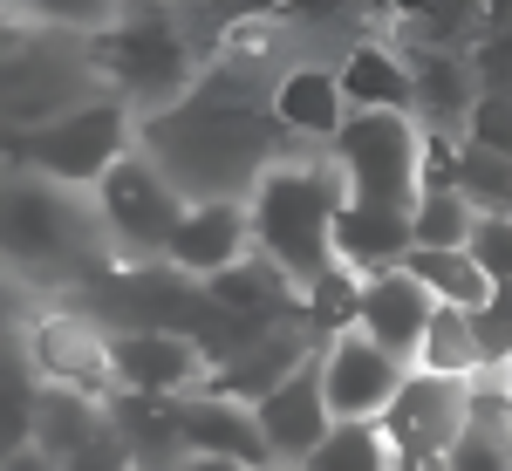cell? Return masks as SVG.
<instances>
[{"mask_svg":"<svg viewBox=\"0 0 512 471\" xmlns=\"http://www.w3.org/2000/svg\"><path fill=\"white\" fill-rule=\"evenodd\" d=\"M130 144H137V110L123 96H110V89H96L76 110L21 130V171H35L48 185H62V192H89Z\"/></svg>","mask_w":512,"mask_h":471,"instance_id":"obj_5","label":"cell"},{"mask_svg":"<svg viewBox=\"0 0 512 471\" xmlns=\"http://www.w3.org/2000/svg\"><path fill=\"white\" fill-rule=\"evenodd\" d=\"M110 431L130 451V471H178L185 437H178V396L151 390H110Z\"/></svg>","mask_w":512,"mask_h":471,"instance_id":"obj_20","label":"cell"},{"mask_svg":"<svg viewBox=\"0 0 512 471\" xmlns=\"http://www.w3.org/2000/svg\"><path fill=\"white\" fill-rule=\"evenodd\" d=\"M465 144H478V151H506V157H512V96H499V89H478L472 110H465Z\"/></svg>","mask_w":512,"mask_h":471,"instance_id":"obj_32","label":"cell"},{"mask_svg":"<svg viewBox=\"0 0 512 471\" xmlns=\"http://www.w3.org/2000/svg\"><path fill=\"white\" fill-rule=\"evenodd\" d=\"M403 267L431 287V301H444V308H465L472 314L485 294H492V274L478 267L472 246H410L403 253Z\"/></svg>","mask_w":512,"mask_h":471,"instance_id":"obj_23","label":"cell"},{"mask_svg":"<svg viewBox=\"0 0 512 471\" xmlns=\"http://www.w3.org/2000/svg\"><path fill=\"white\" fill-rule=\"evenodd\" d=\"M335 82L349 110H410V69L403 48H390L383 35H355L335 55Z\"/></svg>","mask_w":512,"mask_h":471,"instance_id":"obj_21","label":"cell"},{"mask_svg":"<svg viewBox=\"0 0 512 471\" xmlns=\"http://www.w3.org/2000/svg\"><path fill=\"white\" fill-rule=\"evenodd\" d=\"M178 7V21H185V35H192L198 62H205V48L226 35L233 21H260V14H274L280 0H171Z\"/></svg>","mask_w":512,"mask_h":471,"instance_id":"obj_29","label":"cell"},{"mask_svg":"<svg viewBox=\"0 0 512 471\" xmlns=\"http://www.w3.org/2000/svg\"><path fill=\"white\" fill-rule=\"evenodd\" d=\"M178 471H253V465H239V458H212V451H185Z\"/></svg>","mask_w":512,"mask_h":471,"instance_id":"obj_38","label":"cell"},{"mask_svg":"<svg viewBox=\"0 0 512 471\" xmlns=\"http://www.w3.org/2000/svg\"><path fill=\"white\" fill-rule=\"evenodd\" d=\"M28 28H35V21H28L14 0H0V55H14V48L28 41Z\"/></svg>","mask_w":512,"mask_h":471,"instance_id":"obj_36","label":"cell"},{"mask_svg":"<svg viewBox=\"0 0 512 471\" xmlns=\"http://www.w3.org/2000/svg\"><path fill=\"white\" fill-rule=\"evenodd\" d=\"M55 471H130V451H123V437L117 431H96L82 451H69Z\"/></svg>","mask_w":512,"mask_h":471,"instance_id":"obj_35","label":"cell"},{"mask_svg":"<svg viewBox=\"0 0 512 471\" xmlns=\"http://www.w3.org/2000/svg\"><path fill=\"white\" fill-rule=\"evenodd\" d=\"M465 396H472V383H458V376L403 369L396 396L376 410L390 458H444L451 437H458V424H465Z\"/></svg>","mask_w":512,"mask_h":471,"instance_id":"obj_10","label":"cell"},{"mask_svg":"<svg viewBox=\"0 0 512 471\" xmlns=\"http://www.w3.org/2000/svg\"><path fill=\"white\" fill-rule=\"evenodd\" d=\"M110 246L96 233L89 205L76 192L48 185L21 164H0V267L14 280H82L89 267H103Z\"/></svg>","mask_w":512,"mask_h":471,"instance_id":"obj_3","label":"cell"},{"mask_svg":"<svg viewBox=\"0 0 512 471\" xmlns=\"http://www.w3.org/2000/svg\"><path fill=\"white\" fill-rule=\"evenodd\" d=\"M21 355L35 369V383H69L110 403V328L89 308H48L21 321Z\"/></svg>","mask_w":512,"mask_h":471,"instance_id":"obj_9","label":"cell"},{"mask_svg":"<svg viewBox=\"0 0 512 471\" xmlns=\"http://www.w3.org/2000/svg\"><path fill=\"white\" fill-rule=\"evenodd\" d=\"M14 287H21V280L0 267V335H21V328H14V308H21V294H14Z\"/></svg>","mask_w":512,"mask_h":471,"instance_id":"obj_37","label":"cell"},{"mask_svg":"<svg viewBox=\"0 0 512 471\" xmlns=\"http://www.w3.org/2000/svg\"><path fill=\"white\" fill-rule=\"evenodd\" d=\"M253 424H260V437H267V458H274V465H301V458L315 451V437L335 424V417H328V396H321L315 355L294 362L274 390L253 403Z\"/></svg>","mask_w":512,"mask_h":471,"instance_id":"obj_14","label":"cell"},{"mask_svg":"<svg viewBox=\"0 0 512 471\" xmlns=\"http://www.w3.org/2000/svg\"><path fill=\"white\" fill-rule=\"evenodd\" d=\"M89 62L110 96H123L137 117L178 103L198 76V48L171 0H123L103 28H89Z\"/></svg>","mask_w":512,"mask_h":471,"instance_id":"obj_4","label":"cell"},{"mask_svg":"<svg viewBox=\"0 0 512 471\" xmlns=\"http://www.w3.org/2000/svg\"><path fill=\"white\" fill-rule=\"evenodd\" d=\"M110 383L151 396H185L205 383V355L178 328H110Z\"/></svg>","mask_w":512,"mask_h":471,"instance_id":"obj_13","label":"cell"},{"mask_svg":"<svg viewBox=\"0 0 512 471\" xmlns=\"http://www.w3.org/2000/svg\"><path fill=\"white\" fill-rule=\"evenodd\" d=\"M260 471H294V465H260Z\"/></svg>","mask_w":512,"mask_h":471,"instance_id":"obj_40","label":"cell"},{"mask_svg":"<svg viewBox=\"0 0 512 471\" xmlns=\"http://www.w3.org/2000/svg\"><path fill=\"white\" fill-rule=\"evenodd\" d=\"M465 246L478 253V267L499 280V287H512V219H478Z\"/></svg>","mask_w":512,"mask_h":471,"instance_id":"obj_34","label":"cell"},{"mask_svg":"<svg viewBox=\"0 0 512 471\" xmlns=\"http://www.w3.org/2000/svg\"><path fill=\"white\" fill-rule=\"evenodd\" d=\"M246 246H253L246 239V198H185V212H178V226H171L158 260L205 280V274H219V267H233Z\"/></svg>","mask_w":512,"mask_h":471,"instance_id":"obj_15","label":"cell"},{"mask_svg":"<svg viewBox=\"0 0 512 471\" xmlns=\"http://www.w3.org/2000/svg\"><path fill=\"white\" fill-rule=\"evenodd\" d=\"M335 260L355 274H376V267H403L410 253V212L403 205H369V198H342L335 205V226H328Z\"/></svg>","mask_w":512,"mask_h":471,"instance_id":"obj_19","label":"cell"},{"mask_svg":"<svg viewBox=\"0 0 512 471\" xmlns=\"http://www.w3.org/2000/svg\"><path fill=\"white\" fill-rule=\"evenodd\" d=\"M465 55H472L478 89H499V96H512V21H485Z\"/></svg>","mask_w":512,"mask_h":471,"instance_id":"obj_31","label":"cell"},{"mask_svg":"<svg viewBox=\"0 0 512 471\" xmlns=\"http://www.w3.org/2000/svg\"><path fill=\"white\" fill-rule=\"evenodd\" d=\"M267 117H274L280 144L328 151V137L342 130V117H349L342 82H335V62H328V55H294V62L274 76V89H267Z\"/></svg>","mask_w":512,"mask_h":471,"instance_id":"obj_11","label":"cell"},{"mask_svg":"<svg viewBox=\"0 0 512 471\" xmlns=\"http://www.w3.org/2000/svg\"><path fill=\"white\" fill-rule=\"evenodd\" d=\"M431 287L410 274V267H376V274H362V314H355V328L376 342V349H390L396 362H410L417 342H424V321H431Z\"/></svg>","mask_w":512,"mask_h":471,"instance_id":"obj_16","label":"cell"},{"mask_svg":"<svg viewBox=\"0 0 512 471\" xmlns=\"http://www.w3.org/2000/svg\"><path fill=\"white\" fill-rule=\"evenodd\" d=\"M294 471H390V444L376 417H335Z\"/></svg>","mask_w":512,"mask_h":471,"instance_id":"obj_26","label":"cell"},{"mask_svg":"<svg viewBox=\"0 0 512 471\" xmlns=\"http://www.w3.org/2000/svg\"><path fill=\"white\" fill-rule=\"evenodd\" d=\"M472 335H478V355H485V369H499L512 362V287L492 280V294L472 308Z\"/></svg>","mask_w":512,"mask_h":471,"instance_id":"obj_30","label":"cell"},{"mask_svg":"<svg viewBox=\"0 0 512 471\" xmlns=\"http://www.w3.org/2000/svg\"><path fill=\"white\" fill-rule=\"evenodd\" d=\"M178 437L185 451H212V458H239V465H274L267 458V437L253 424V403H233L219 390H185L178 396Z\"/></svg>","mask_w":512,"mask_h":471,"instance_id":"obj_18","label":"cell"},{"mask_svg":"<svg viewBox=\"0 0 512 471\" xmlns=\"http://www.w3.org/2000/svg\"><path fill=\"white\" fill-rule=\"evenodd\" d=\"M410 369H431V376H458V383H472L478 369H485L478 335H472V314L437 301L431 321H424V342H417V355H410Z\"/></svg>","mask_w":512,"mask_h":471,"instance_id":"obj_25","label":"cell"},{"mask_svg":"<svg viewBox=\"0 0 512 471\" xmlns=\"http://www.w3.org/2000/svg\"><path fill=\"white\" fill-rule=\"evenodd\" d=\"M0 471H55V458H41L35 444H21V451H7V458H0Z\"/></svg>","mask_w":512,"mask_h":471,"instance_id":"obj_39","label":"cell"},{"mask_svg":"<svg viewBox=\"0 0 512 471\" xmlns=\"http://www.w3.org/2000/svg\"><path fill=\"white\" fill-rule=\"evenodd\" d=\"M137 151H151V164L185 198H246L253 178L267 171V157L294 151V144H280L267 110L178 96V103L137 117Z\"/></svg>","mask_w":512,"mask_h":471,"instance_id":"obj_1","label":"cell"},{"mask_svg":"<svg viewBox=\"0 0 512 471\" xmlns=\"http://www.w3.org/2000/svg\"><path fill=\"white\" fill-rule=\"evenodd\" d=\"M28 21H41V28H76V35H89V28H103L110 14H117L123 0H14Z\"/></svg>","mask_w":512,"mask_h":471,"instance_id":"obj_33","label":"cell"},{"mask_svg":"<svg viewBox=\"0 0 512 471\" xmlns=\"http://www.w3.org/2000/svg\"><path fill=\"white\" fill-rule=\"evenodd\" d=\"M96 431H110V403L89 390H69V383H41L35 390V424H28V444H35L41 458H69L82 451Z\"/></svg>","mask_w":512,"mask_h":471,"instance_id":"obj_22","label":"cell"},{"mask_svg":"<svg viewBox=\"0 0 512 471\" xmlns=\"http://www.w3.org/2000/svg\"><path fill=\"white\" fill-rule=\"evenodd\" d=\"M417 137H424V123L410 110H349L342 130L328 137V164H335L349 198L410 212V198H417Z\"/></svg>","mask_w":512,"mask_h":471,"instance_id":"obj_8","label":"cell"},{"mask_svg":"<svg viewBox=\"0 0 512 471\" xmlns=\"http://www.w3.org/2000/svg\"><path fill=\"white\" fill-rule=\"evenodd\" d=\"M342 198L349 192H342L328 151L294 144V151L267 157V171H260L253 192H246V239H253V253L274 260L280 274L301 287L308 274H321V267L335 260L328 226H335V205H342Z\"/></svg>","mask_w":512,"mask_h":471,"instance_id":"obj_2","label":"cell"},{"mask_svg":"<svg viewBox=\"0 0 512 471\" xmlns=\"http://www.w3.org/2000/svg\"><path fill=\"white\" fill-rule=\"evenodd\" d=\"M478 226V212L465 205L458 185H424L410 198V246H465Z\"/></svg>","mask_w":512,"mask_h":471,"instance_id":"obj_27","label":"cell"},{"mask_svg":"<svg viewBox=\"0 0 512 471\" xmlns=\"http://www.w3.org/2000/svg\"><path fill=\"white\" fill-rule=\"evenodd\" d=\"M96 89H103V76L89 62V35H76V28L35 21L14 55H0V123H14V130H35V123L76 110Z\"/></svg>","mask_w":512,"mask_h":471,"instance_id":"obj_6","label":"cell"},{"mask_svg":"<svg viewBox=\"0 0 512 471\" xmlns=\"http://www.w3.org/2000/svg\"><path fill=\"white\" fill-rule=\"evenodd\" d=\"M403 69H410V117L465 137V110H472V96H478L472 55L465 48H424V41H410Z\"/></svg>","mask_w":512,"mask_h":471,"instance_id":"obj_17","label":"cell"},{"mask_svg":"<svg viewBox=\"0 0 512 471\" xmlns=\"http://www.w3.org/2000/svg\"><path fill=\"white\" fill-rule=\"evenodd\" d=\"M178 212H185V192L137 144L89 185V219H96V233H103V246L117 260H158L171 226H178Z\"/></svg>","mask_w":512,"mask_h":471,"instance_id":"obj_7","label":"cell"},{"mask_svg":"<svg viewBox=\"0 0 512 471\" xmlns=\"http://www.w3.org/2000/svg\"><path fill=\"white\" fill-rule=\"evenodd\" d=\"M458 192H465V205L478 219H512V157L465 144L458 151Z\"/></svg>","mask_w":512,"mask_h":471,"instance_id":"obj_28","label":"cell"},{"mask_svg":"<svg viewBox=\"0 0 512 471\" xmlns=\"http://www.w3.org/2000/svg\"><path fill=\"white\" fill-rule=\"evenodd\" d=\"M294 301H301V321H308V335H315V349L328 335H349L355 314H362V274L342 267V260H328L321 274H308L294 287Z\"/></svg>","mask_w":512,"mask_h":471,"instance_id":"obj_24","label":"cell"},{"mask_svg":"<svg viewBox=\"0 0 512 471\" xmlns=\"http://www.w3.org/2000/svg\"><path fill=\"white\" fill-rule=\"evenodd\" d=\"M315 369H321L328 417H376V410L396 396V383H403L410 362H396V355L376 349L362 328H349V335H328V342L315 349Z\"/></svg>","mask_w":512,"mask_h":471,"instance_id":"obj_12","label":"cell"}]
</instances>
